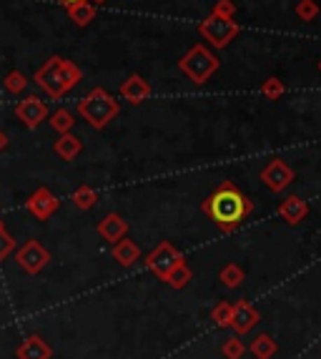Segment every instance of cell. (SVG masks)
I'll use <instances>...</instances> for the list:
<instances>
[{"mask_svg":"<svg viewBox=\"0 0 321 359\" xmlns=\"http://www.w3.org/2000/svg\"><path fill=\"white\" fill-rule=\"evenodd\" d=\"M179 264H184V257L176 252V246L171 241H160L153 252L146 257V266L153 271L158 279H166L171 274V269H176Z\"/></svg>","mask_w":321,"mask_h":359,"instance_id":"cell-7","label":"cell"},{"mask_svg":"<svg viewBox=\"0 0 321 359\" xmlns=\"http://www.w3.org/2000/svg\"><path fill=\"white\" fill-rule=\"evenodd\" d=\"M191 276H193V274H191L189 266H186V264H179L176 269H171V274H168L166 279H163V282H168L173 289H184L186 284L191 282Z\"/></svg>","mask_w":321,"mask_h":359,"instance_id":"cell-26","label":"cell"},{"mask_svg":"<svg viewBox=\"0 0 321 359\" xmlns=\"http://www.w3.org/2000/svg\"><path fill=\"white\" fill-rule=\"evenodd\" d=\"M63 6H73V3H81V0H60Z\"/></svg>","mask_w":321,"mask_h":359,"instance_id":"cell-32","label":"cell"},{"mask_svg":"<svg viewBox=\"0 0 321 359\" xmlns=\"http://www.w3.org/2000/svg\"><path fill=\"white\" fill-rule=\"evenodd\" d=\"M316 11H319V8H316V3H311V0H301L296 6V15L301 20H306V23L316 18Z\"/></svg>","mask_w":321,"mask_h":359,"instance_id":"cell-28","label":"cell"},{"mask_svg":"<svg viewBox=\"0 0 321 359\" xmlns=\"http://www.w3.org/2000/svg\"><path fill=\"white\" fill-rule=\"evenodd\" d=\"M6 146H8V136L3 131H0V154H3V151H6Z\"/></svg>","mask_w":321,"mask_h":359,"instance_id":"cell-31","label":"cell"},{"mask_svg":"<svg viewBox=\"0 0 321 359\" xmlns=\"http://www.w3.org/2000/svg\"><path fill=\"white\" fill-rule=\"evenodd\" d=\"M25 209L36 216V219L46 222V219H50V216L60 209V201H58V196H55V194L48 191L46 186H41V189H36V191L28 196V201H25Z\"/></svg>","mask_w":321,"mask_h":359,"instance_id":"cell-8","label":"cell"},{"mask_svg":"<svg viewBox=\"0 0 321 359\" xmlns=\"http://www.w3.org/2000/svg\"><path fill=\"white\" fill-rule=\"evenodd\" d=\"M221 354H224V359H244L246 354V344L241 341V337H228V339H224V344H221Z\"/></svg>","mask_w":321,"mask_h":359,"instance_id":"cell-23","label":"cell"},{"mask_svg":"<svg viewBox=\"0 0 321 359\" xmlns=\"http://www.w3.org/2000/svg\"><path fill=\"white\" fill-rule=\"evenodd\" d=\"M249 349L256 359H271L276 354V349H279V344H276L271 334H256Z\"/></svg>","mask_w":321,"mask_h":359,"instance_id":"cell-18","label":"cell"},{"mask_svg":"<svg viewBox=\"0 0 321 359\" xmlns=\"http://www.w3.org/2000/svg\"><path fill=\"white\" fill-rule=\"evenodd\" d=\"M13 252H15V239H13L6 229H0V262L11 257Z\"/></svg>","mask_w":321,"mask_h":359,"instance_id":"cell-27","label":"cell"},{"mask_svg":"<svg viewBox=\"0 0 321 359\" xmlns=\"http://www.w3.org/2000/svg\"><path fill=\"white\" fill-rule=\"evenodd\" d=\"M18 359H53V349L41 334H28L18 347H15Z\"/></svg>","mask_w":321,"mask_h":359,"instance_id":"cell-11","label":"cell"},{"mask_svg":"<svg viewBox=\"0 0 321 359\" xmlns=\"http://www.w3.org/2000/svg\"><path fill=\"white\" fill-rule=\"evenodd\" d=\"M118 111H121L118 101L103 88H93L83 101L78 103V116L90 128H106L118 116Z\"/></svg>","mask_w":321,"mask_h":359,"instance_id":"cell-3","label":"cell"},{"mask_svg":"<svg viewBox=\"0 0 321 359\" xmlns=\"http://www.w3.org/2000/svg\"><path fill=\"white\" fill-rule=\"evenodd\" d=\"M201 206L208 214V219H211L221 231H233V229L241 226V224L249 219L251 211H254V204L249 201V196H244V194L238 191L231 181H224Z\"/></svg>","mask_w":321,"mask_h":359,"instance_id":"cell-1","label":"cell"},{"mask_svg":"<svg viewBox=\"0 0 321 359\" xmlns=\"http://www.w3.org/2000/svg\"><path fill=\"white\" fill-rule=\"evenodd\" d=\"M121 96L128 103H141L151 96V86L141 76H128V81L121 86Z\"/></svg>","mask_w":321,"mask_h":359,"instance_id":"cell-15","label":"cell"},{"mask_svg":"<svg viewBox=\"0 0 321 359\" xmlns=\"http://www.w3.org/2000/svg\"><path fill=\"white\" fill-rule=\"evenodd\" d=\"M33 81L38 83V88L50 98H63L73 86L81 81V68L68 58H60V55H53L48 58L41 68L36 71Z\"/></svg>","mask_w":321,"mask_h":359,"instance_id":"cell-2","label":"cell"},{"mask_svg":"<svg viewBox=\"0 0 321 359\" xmlns=\"http://www.w3.org/2000/svg\"><path fill=\"white\" fill-rule=\"evenodd\" d=\"M281 90H284V86H281V81H276V78H268V83L264 86V93H266L268 98L281 96Z\"/></svg>","mask_w":321,"mask_h":359,"instance_id":"cell-29","label":"cell"},{"mask_svg":"<svg viewBox=\"0 0 321 359\" xmlns=\"http://www.w3.org/2000/svg\"><path fill=\"white\" fill-rule=\"evenodd\" d=\"M114 259L121 264V266H133V264L141 259V249H138L136 241H131L128 236H123V239L114 244Z\"/></svg>","mask_w":321,"mask_h":359,"instance_id":"cell-17","label":"cell"},{"mask_svg":"<svg viewBox=\"0 0 321 359\" xmlns=\"http://www.w3.org/2000/svg\"><path fill=\"white\" fill-rule=\"evenodd\" d=\"M244 279H246V271L241 269L238 264H226V266L219 271V282L224 284V287H228V289L241 287V284H244Z\"/></svg>","mask_w":321,"mask_h":359,"instance_id":"cell-20","label":"cell"},{"mask_svg":"<svg viewBox=\"0 0 321 359\" xmlns=\"http://www.w3.org/2000/svg\"><path fill=\"white\" fill-rule=\"evenodd\" d=\"M216 15H224V18H231V13H233V6L228 3V0H221L219 6L214 8Z\"/></svg>","mask_w":321,"mask_h":359,"instance_id":"cell-30","label":"cell"},{"mask_svg":"<svg viewBox=\"0 0 321 359\" xmlns=\"http://www.w3.org/2000/svg\"><path fill=\"white\" fill-rule=\"evenodd\" d=\"M319 71H321V60H319Z\"/></svg>","mask_w":321,"mask_h":359,"instance_id":"cell-34","label":"cell"},{"mask_svg":"<svg viewBox=\"0 0 321 359\" xmlns=\"http://www.w3.org/2000/svg\"><path fill=\"white\" fill-rule=\"evenodd\" d=\"M256 324H259V311H256V306H251L249 302H236V304H233L231 330L236 332L238 337H244L254 330Z\"/></svg>","mask_w":321,"mask_h":359,"instance_id":"cell-12","label":"cell"},{"mask_svg":"<svg viewBox=\"0 0 321 359\" xmlns=\"http://www.w3.org/2000/svg\"><path fill=\"white\" fill-rule=\"evenodd\" d=\"M3 88H6L8 93H13V96H18V93H23V90L28 88V76L20 71H11L3 78Z\"/></svg>","mask_w":321,"mask_h":359,"instance_id":"cell-22","label":"cell"},{"mask_svg":"<svg viewBox=\"0 0 321 359\" xmlns=\"http://www.w3.org/2000/svg\"><path fill=\"white\" fill-rule=\"evenodd\" d=\"M90 3H93V6H101V3H106V0H90Z\"/></svg>","mask_w":321,"mask_h":359,"instance_id":"cell-33","label":"cell"},{"mask_svg":"<svg viewBox=\"0 0 321 359\" xmlns=\"http://www.w3.org/2000/svg\"><path fill=\"white\" fill-rule=\"evenodd\" d=\"M68 15H71V20L76 25H88L90 20L95 18V6L90 3V0H81V3H73V6H68Z\"/></svg>","mask_w":321,"mask_h":359,"instance_id":"cell-19","label":"cell"},{"mask_svg":"<svg viewBox=\"0 0 321 359\" xmlns=\"http://www.w3.org/2000/svg\"><path fill=\"white\" fill-rule=\"evenodd\" d=\"M306 214H309V204H306L301 196H286L279 206V216L289 226L301 224L303 219H306Z\"/></svg>","mask_w":321,"mask_h":359,"instance_id":"cell-13","label":"cell"},{"mask_svg":"<svg viewBox=\"0 0 321 359\" xmlns=\"http://www.w3.org/2000/svg\"><path fill=\"white\" fill-rule=\"evenodd\" d=\"M98 233H101V239L116 244V241H121L125 233H128V224L123 222V216L108 214L106 219H101V222H98Z\"/></svg>","mask_w":321,"mask_h":359,"instance_id":"cell-14","label":"cell"},{"mask_svg":"<svg viewBox=\"0 0 321 359\" xmlns=\"http://www.w3.org/2000/svg\"><path fill=\"white\" fill-rule=\"evenodd\" d=\"M15 262H18V266L25 271V274L36 276L48 266V262H50V252H48L46 246H43L38 239H30V241H25L20 249H15Z\"/></svg>","mask_w":321,"mask_h":359,"instance_id":"cell-5","label":"cell"},{"mask_svg":"<svg viewBox=\"0 0 321 359\" xmlns=\"http://www.w3.org/2000/svg\"><path fill=\"white\" fill-rule=\"evenodd\" d=\"M95 201H98V194H95L90 186H81V189H76V194H73V204H76L81 211L93 209Z\"/></svg>","mask_w":321,"mask_h":359,"instance_id":"cell-24","label":"cell"},{"mask_svg":"<svg viewBox=\"0 0 321 359\" xmlns=\"http://www.w3.org/2000/svg\"><path fill=\"white\" fill-rule=\"evenodd\" d=\"M179 66H181V71L193 81V83H206L208 76L219 68V60H216V55L208 48H203V46H193V48L181 58Z\"/></svg>","mask_w":321,"mask_h":359,"instance_id":"cell-4","label":"cell"},{"mask_svg":"<svg viewBox=\"0 0 321 359\" xmlns=\"http://www.w3.org/2000/svg\"><path fill=\"white\" fill-rule=\"evenodd\" d=\"M15 118L25 128H38L48 118V106L38 96H28L15 106Z\"/></svg>","mask_w":321,"mask_h":359,"instance_id":"cell-10","label":"cell"},{"mask_svg":"<svg viewBox=\"0 0 321 359\" xmlns=\"http://www.w3.org/2000/svg\"><path fill=\"white\" fill-rule=\"evenodd\" d=\"M73 123H76V118H73V114L68 111V108H58L55 114H50V128H53V131L71 133Z\"/></svg>","mask_w":321,"mask_h":359,"instance_id":"cell-21","label":"cell"},{"mask_svg":"<svg viewBox=\"0 0 321 359\" xmlns=\"http://www.w3.org/2000/svg\"><path fill=\"white\" fill-rule=\"evenodd\" d=\"M261 181L266 184L268 191H284L286 186L294 181V168L286 161H281V158H274L261 171Z\"/></svg>","mask_w":321,"mask_h":359,"instance_id":"cell-9","label":"cell"},{"mask_svg":"<svg viewBox=\"0 0 321 359\" xmlns=\"http://www.w3.org/2000/svg\"><path fill=\"white\" fill-rule=\"evenodd\" d=\"M0 229H3V222H0Z\"/></svg>","mask_w":321,"mask_h":359,"instance_id":"cell-35","label":"cell"},{"mask_svg":"<svg viewBox=\"0 0 321 359\" xmlns=\"http://www.w3.org/2000/svg\"><path fill=\"white\" fill-rule=\"evenodd\" d=\"M53 151L63 161H73V158H78L81 151H83V141L78 136H73V133H60V138L53 144Z\"/></svg>","mask_w":321,"mask_h":359,"instance_id":"cell-16","label":"cell"},{"mask_svg":"<svg viewBox=\"0 0 321 359\" xmlns=\"http://www.w3.org/2000/svg\"><path fill=\"white\" fill-rule=\"evenodd\" d=\"M231 319H233V304H226V302L216 304L214 311H211V322H214L216 327H221V330L231 327Z\"/></svg>","mask_w":321,"mask_h":359,"instance_id":"cell-25","label":"cell"},{"mask_svg":"<svg viewBox=\"0 0 321 359\" xmlns=\"http://www.w3.org/2000/svg\"><path fill=\"white\" fill-rule=\"evenodd\" d=\"M236 33H238V25L233 23L231 18H224V15H216V13H211L201 25V36L206 38L211 46H216V48H226L228 41H231Z\"/></svg>","mask_w":321,"mask_h":359,"instance_id":"cell-6","label":"cell"}]
</instances>
